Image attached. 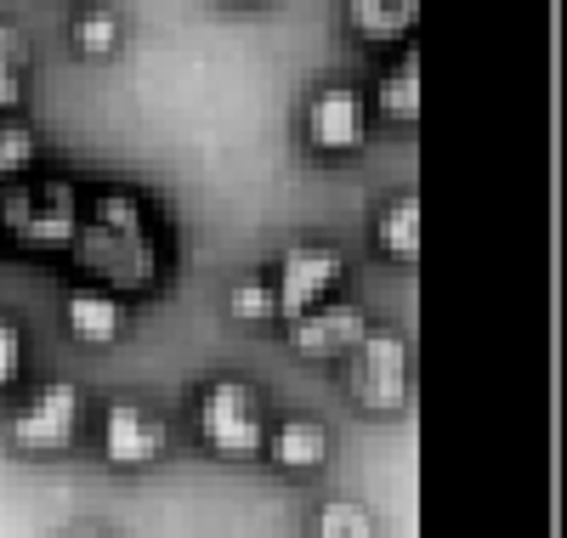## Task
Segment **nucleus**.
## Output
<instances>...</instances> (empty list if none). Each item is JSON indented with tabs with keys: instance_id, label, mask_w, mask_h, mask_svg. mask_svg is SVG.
Returning a JSON list of instances; mask_svg holds the SVG:
<instances>
[{
	"instance_id": "obj_1",
	"label": "nucleus",
	"mask_w": 567,
	"mask_h": 538,
	"mask_svg": "<svg viewBox=\"0 0 567 538\" xmlns=\"http://www.w3.org/2000/svg\"><path fill=\"white\" fill-rule=\"evenodd\" d=\"M69 256L80 267V283L109 289L125 307L165 289V227H159V210L136 187H91L85 193Z\"/></svg>"
},
{
	"instance_id": "obj_2",
	"label": "nucleus",
	"mask_w": 567,
	"mask_h": 538,
	"mask_svg": "<svg viewBox=\"0 0 567 538\" xmlns=\"http://www.w3.org/2000/svg\"><path fill=\"white\" fill-rule=\"evenodd\" d=\"M272 403L250 374H210L187 397V431L221 465H261Z\"/></svg>"
},
{
	"instance_id": "obj_3",
	"label": "nucleus",
	"mask_w": 567,
	"mask_h": 538,
	"mask_svg": "<svg viewBox=\"0 0 567 538\" xmlns=\"http://www.w3.org/2000/svg\"><path fill=\"white\" fill-rule=\"evenodd\" d=\"M85 187L74 176H23L0 187V244H18L29 256H69L80 232Z\"/></svg>"
},
{
	"instance_id": "obj_4",
	"label": "nucleus",
	"mask_w": 567,
	"mask_h": 538,
	"mask_svg": "<svg viewBox=\"0 0 567 538\" xmlns=\"http://www.w3.org/2000/svg\"><path fill=\"white\" fill-rule=\"evenodd\" d=\"M369 120L358 80H318L296 108V148L307 165H347L369 148Z\"/></svg>"
},
{
	"instance_id": "obj_5",
	"label": "nucleus",
	"mask_w": 567,
	"mask_h": 538,
	"mask_svg": "<svg viewBox=\"0 0 567 538\" xmlns=\"http://www.w3.org/2000/svg\"><path fill=\"white\" fill-rule=\"evenodd\" d=\"M341 385H347L352 408H363L374 420L409 414V403H414V346H409V334H398L392 323H369V334L341 363Z\"/></svg>"
},
{
	"instance_id": "obj_6",
	"label": "nucleus",
	"mask_w": 567,
	"mask_h": 538,
	"mask_svg": "<svg viewBox=\"0 0 567 538\" xmlns=\"http://www.w3.org/2000/svg\"><path fill=\"white\" fill-rule=\"evenodd\" d=\"M80 431H85V391L69 374L29 385L7 408V448L18 459H63L74 454Z\"/></svg>"
},
{
	"instance_id": "obj_7",
	"label": "nucleus",
	"mask_w": 567,
	"mask_h": 538,
	"mask_svg": "<svg viewBox=\"0 0 567 538\" xmlns=\"http://www.w3.org/2000/svg\"><path fill=\"white\" fill-rule=\"evenodd\" d=\"M97 459L114 470V476H142L165 465L171 454V420L165 408H154L148 397H136V391H114V397H103L97 408Z\"/></svg>"
},
{
	"instance_id": "obj_8",
	"label": "nucleus",
	"mask_w": 567,
	"mask_h": 538,
	"mask_svg": "<svg viewBox=\"0 0 567 538\" xmlns=\"http://www.w3.org/2000/svg\"><path fill=\"white\" fill-rule=\"evenodd\" d=\"M267 283H272V307H278V329L336 301V289L347 283V256L329 238H296L267 261Z\"/></svg>"
},
{
	"instance_id": "obj_9",
	"label": "nucleus",
	"mask_w": 567,
	"mask_h": 538,
	"mask_svg": "<svg viewBox=\"0 0 567 538\" xmlns=\"http://www.w3.org/2000/svg\"><path fill=\"white\" fill-rule=\"evenodd\" d=\"M369 323H374V318H369V307H363V301H323V307H312V312L290 318L278 334H284V346H290L296 358L341 369V363L352 358V346L369 334Z\"/></svg>"
},
{
	"instance_id": "obj_10",
	"label": "nucleus",
	"mask_w": 567,
	"mask_h": 538,
	"mask_svg": "<svg viewBox=\"0 0 567 538\" xmlns=\"http://www.w3.org/2000/svg\"><path fill=\"white\" fill-rule=\"evenodd\" d=\"M261 459H267L278 476L312 482V476H323V470H329V459H336V431H329V420H323V414L284 408V414H272V425H267Z\"/></svg>"
},
{
	"instance_id": "obj_11",
	"label": "nucleus",
	"mask_w": 567,
	"mask_h": 538,
	"mask_svg": "<svg viewBox=\"0 0 567 538\" xmlns=\"http://www.w3.org/2000/svg\"><path fill=\"white\" fill-rule=\"evenodd\" d=\"M63 329H69L74 346H85V352H114L125 340V329H131V307L120 296H109V289H97V283H69Z\"/></svg>"
},
{
	"instance_id": "obj_12",
	"label": "nucleus",
	"mask_w": 567,
	"mask_h": 538,
	"mask_svg": "<svg viewBox=\"0 0 567 538\" xmlns=\"http://www.w3.org/2000/svg\"><path fill=\"white\" fill-rule=\"evenodd\" d=\"M363 96H369V114L414 131L420 125V52L414 45H398V58L374 74V85H363Z\"/></svg>"
},
{
	"instance_id": "obj_13",
	"label": "nucleus",
	"mask_w": 567,
	"mask_h": 538,
	"mask_svg": "<svg viewBox=\"0 0 567 538\" xmlns=\"http://www.w3.org/2000/svg\"><path fill=\"white\" fill-rule=\"evenodd\" d=\"M374 232V256L392 261V267H420V193L414 187H398L381 199L369 221Z\"/></svg>"
},
{
	"instance_id": "obj_14",
	"label": "nucleus",
	"mask_w": 567,
	"mask_h": 538,
	"mask_svg": "<svg viewBox=\"0 0 567 538\" xmlns=\"http://www.w3.org/2000/svg\"><path fill=\"white\" fill-rule=\"evenodd\" d=\"M341 29L363 45H409L420 29V0H341Z\"/></svg>"
},
{
	"instance_id": "obj_15",
	"label": "nucleus",
	"mask_w": 567,
	"mask_h": 538,
	"mask_svg": "<svg viewBox=\"0 0 567 538\" xmlns=\"http://www.w3.org/2000/svg\"><path fill=\"white\" fill-rule=\"evenodd\" d=\"M69 52L74 63H114L125 52V12L109 0H80L69 12Z\"/></svg>"
},
{
	"instance_id": "obj_16",
	"label": "nucleus",
	"mask_w": 567,
	"mask_h": 538,
	"mask_svg": "<svg viewBox=\"0 0 567 538\" xmlns=\"http://www.w3.org/2000/svg\"><path fill=\"white\" fill-rule=\"evenodd\" d=\"M307 538H381V516L358 494H318L301 516Z\"/></svg>"
},
{
	"instance_id": "obj_17",
	"label": "nucleus",
	"mask_w": 567,
	"mask_h": 538,
	"mask_svg": "<svg viewBox=\"0 0 567 538\" xmlns=\"http://www.w3.org/2000/svg\"><path fill=\"white\" fill-rule=\"evenodd\" d=\"M29 63H34L29 34L12 18H0V120L23 114V103H29Z\"/></svg>"
},
{
	"instance_id": "obj_18",
	"label": "nucleus",
	"mask_w": 567,
	"mask_h": 538,
	"mask_svg": "<svg viewBox=\"0 0 567 538\" xmlns=\"http://www.w3.org/2000/svg\"><path fill=\"white\" fill-rule=\"evenodd\" d=\"M221 312L239 329H278V307H272V283L267 272H239L221 296Z\"/></svg>"
},
{
	"instance_id": "obj_19",
	"label": "nucleus",
	"mask_w": 567,
	"mask_h": 538,
	"mask_svg": "<svg viewBox=\"0 0 567 538\" xmlns=\"http://www.w3.org/2000/svg\"><path fill=\"white\" fill-rule=\"evenodd\" d=\"M34 170H40V131H34V120L7 114L0 120V187H12Z\"/></svg>"
},
{
	"instance_id": "obj_20",
	"label": "nucleus",
	"mask_w": 567,
	"mask_h": 538,
	"mask_svg": "<svg viewBox=\"0 0 567 538\" xmlns=\"http://www.w3.org/2000/svg\"><path fill=\"white\" fill-rule=\"evenodd\" d=\"M23 374H29V329H23V318L0 312V397H12Z\"/></svg>"
},
{
	"instance_id": "obj_21",
	"label": "nucleus",
	"mask_w": 567,
	"mask_h": 538,
	"mask_svg": "<svg viewBox=\"0 0 567 538\" xmlns=\"http://www.w3.org/2000/svg\"><path fill=\"white\" fill-rule=\"evenodd\" d=\"M58 538H125L114 521H97V516H80V521H69Z\"/></svg>"
},
{
	"instance_id": "obj_22",
	"label": "nucleus",
	"mask_w": 567,
	"mask_h": 538,
	"mask_svg": "<svg viewBox=\"0 0 567 538\" xmlns=\"http://www.w3.org/2000/svg\"><path fill=\"white\" fill-rule=\"evenodd\" d=\"M210 7H221V12H261V7H272V0H210Z\"/></svg>"
}]
</instances>
